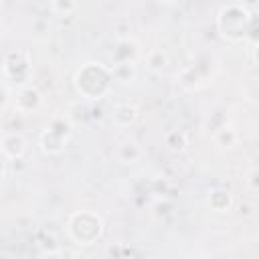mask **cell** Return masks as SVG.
I'll return each instance as SVG.
<instances>
[{
  "instance_id": "obj_1",
  "label": "cell",
  "mask_w": 259,
  "mask_h": 259,
  "mask_svg": "<svg viewBox=\"0 0 259 259\" xmlns=\"http://www.w3.org/2000/svg\"><path fill=\"white\" fill-rule=\"evenodd\" d=\"M65 138H67V130H55V127H47V132L42 134L40 138V144H42V150L47 154H55V152H61L63 144H65Z\"/></svg>"
},
{
  "instance_id": "obj_2",
  "label": "cell",
  "mask_w": 259,
  "mask_h": 259,
  "mask_svg": "<svg viewBox=\"0 0 259 259\" xmlns=\"http://www.w3.org/2000/svg\"><path fill=\"white\" fill-rule=\"evenodd\" d=\"M24 150H26V146H24L22 136H18V134H6V136L2 138V154H4L8 160L20 158V156L24 154Z\"/></svg>"
},
{
  "instance_id": "obj_3",
  "label": "cell",
  "mask_w": 259,
  "mask_h": 259,
  "mask_svg": "<svg viewBox=\"0 0 259 259\" xmlns=\"http://www.w3.org/2000/svg\"><path fill=\"white\" fill-rule=\"evenodd\" d=\"M38 105H40V93L36 89L24 87V89L18 91V95H16V107L20 111H32Z\"/></svg>"
},
{
  "instance_id": "obj_4",
  "label": "cell",
  "mask_w": 259,
  "mask_h": 259,
  "mask_svg": "<svg viewBox=\"0 0 259 259\" xmlns=\"http://www.w3.org/2000/svg\"><path fill=\"white\" fill-rule=\"evenodd\" d=\"M136 107L132 105H117L113 109V121L119 123V125H130L134 119H136Z\"/></svg>"
},
{
  "instance_id": "obj_5",
  "label": "cell",
  "mask_w": 259,
  "mask_h": 259,
  "mask_svg": "<svg viewBox=\"0 0 259 259\" xmlns=\"http://www.w3.org/2000/svg\"><path fill=\"white\" fill-rule=\"evenodd\" d=\"M210 206H212L217 212H225V210L231 206V196H229V192H225V190H212V194H210Z\"/></svg>"
},
{
  "instance_id": "obj_6",
  "label": "cell",
  "mask_w": 259,
  "mask_h": 259,
  "mask_svg": "<svg viewBox=\"0 0 259 259\" xmlns=\"http://www.w3.org/2000/svg\"><path fill=\"white\" fill-rule=\"evenodd\" d=\"M166 67V55L162 51H154L148 57V69L150 71H162Z\"/></svg>"
},
{
  "instance_id": "obj_7",
  "label": "cell",
  "mask_w": 259,
  "mask_h": 259,
  "mask_svg": "<svg viewBox=\"0 0 259 259\" xmlns=\"http://www.w3.org/2000/svg\"><path fill=\"white\" fill-rule=\"evenodd\" d=\"M53 6H55V10L57 12H69V10H73V6H75V0H53Z\"/></svg>"
}]
</instances>
